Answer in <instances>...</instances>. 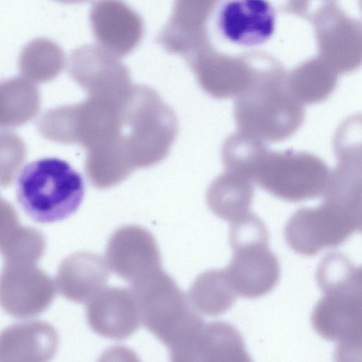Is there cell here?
Instances as JSON below:
<instances>
[{"instance_id":"cell-20","label":"cell","mask_w":362,"mask_h":362,"mask_svg":"<svg viewBox=\"0 0 362 362\" xmlns=\"http://www.w3.org/2000/svg\"><path fill=\"white\" fill-rule=\"evenodd\" d=\"M40 93L23 77L0 81V127H16L33 119L40 108Z\"/></svg>"},{"instance_id":"cell-23","label":"cell","mask_w":362,"mask_h":362,"mask_svg":"<svg viewBox=\"0 0 362 362\" xmlns=\"http://www.w3.org/2000/svg\"><path fill=\"white\" fill-rule=\"evenodd\" d=\"M267 150L264 142L240 132L230 135L221 151L226 171L252 180Z\"/></svg>"},{"instance_id":"cell-22","label":"cell","mask_w":362,"mask_h":362,"mask_svg":"<svg viewBox=\"0 0 362 362\" xmlns=\"http://www.w3.org/2000/svg\"><path fill=\"white\" fill-rule=\"evenodd\" d=\"M65 63V54L59 45L50 39L37 37L23 47L18 68L22 77L34 83H43L57 77Z\"/></svg>"},{"instance_id":"cell-25","label":"cell","mask_w":362,"mask_h":362,"mask_svg":"<svg viewBox=\"0 0 362 362\" xmlns=\"http://www.w3.org/2000/svg\"><path fill=\"white\" fill-rule=\"evenodd\" d=\"M45 248V238L39 230L20 225L0 245V253L5 262L36 263Z\"/></svg>"},{"instance_id":"cell-16","label":"cell","mask_w":362,"mask_h":362,"mask_svg":"<svg viewBox=\"0 0 362 362\" xmlns=\"http://www.w3.org/2000/svg\"><path fill=\"white\" fill-rule=\"evenodd\" d=\"M108 280L106 262L93 253L81 252L63 260L58 269L56 285L68 300L84 303L105 289Z\"/></svg>"},{"instance_id":"cell-15","label":"cell","mask_w":362,"mask_h":362,"mask_svg":"<svg viewBox=\"0 0 362 362\" xmlns=\"http://www.w3.org/2000/svg\"><path fill=\"white\" fill-rule=\"evenodd\" d=\"M233 252L225 269L237 295L257 298L274 288L279 279L280 267L268 245H250Z\"/></svg>"},{"instance_id":"cell-13","label":"cell","mask_w":362,"mask_h":362,"mask_svg":"<svg viewBox=\"0 0 362 362\" xmlns=\"http://www.w3.org/2000/svg\"><path fill=\"white\" fill-rule=\"evenodd\" d=\"M276 12L267 0H228L219 8L216 23L224 38L230 42L255 47L274 35Z\"/></svg>"},{"instance_id":"cell-17","label":"cell","mask_w":362,"mask_h":362,"mask_svg":"<svg viewBox=\"0 0 362 362\" xmlns=\"http://www.w3.org/2000/svg\"><path fill=\"white\" fill-rule=\"evenodd\" d=\"M58 335L49 324L25 322L0 333V361H47L55 354Z\"/></svg>"},{"instance_id":"cell-11","label":"cell","mask_w":362,"mask_h":362,"mask_svg":"<svg viewBox=\"0 0 362 362\" xmlns=\"http://www.w3.org/2000/svg\"><path fill=\"white\" fill-rule=\"evenodd\" d=\"M105 257L110 269L132 284L161 270L160 253L154 236L141 226H126L114 231Z\"/></svg>"},{"instance_id":"cell-2","label":"cell","mask_w":362,"mask_h":362,"mask_svg":"<svg viewBox=\"0 0 362 362\" xmlns=\"http://www.w3.org/2000/svg\"><path fill=\"white\" fill-rule=\"evenodd\" d=\"M122 117V141L134 169L153 166L168 156L178 133L177 119L155 90L134 85Z\"/></svg>"},{"instance_id":"cell-28","label":"cell","mask_w":362,"mask_h":362,"mask_svg":"<svg viewBox=\"0 0 362 362\" xmlns=\"http://www.w3.org/2000/svg\"><path fill=\"white\" fill-rule=\"evenodd\" d=\"M268 242L264 223L252 211L230 222L229 243L233 250L250 245H268Z\"/></svg>"},{"instance_id":"cell-1","label":"cell","mask_w":362,"mask_h":362,"mask_svg":"<svg viewBox=\"0 0 362 362\" xmlns=\"http://www.w3.org/2000/svg\"><path fill=\"white\" fill-rule=\"evenodd\" d=\"M141 323L180 361L191 350L204 324L202 316L173 279L162 269L132 284Z\"/></svg>"},{"instance_id":"cell-3","label":"cell","mask_w":362,"mask_h":362,"mask_svg":"<svg viewBox=\"0 0 362 362\" xmlns=\"http://www.w3.org/2000/svg\"><path fill=\"white\" fill-rule=\"evenodd\" d=\"M82 176L66 161L44 158L26 165L17 181V199L24 211L40 223L64 220L80 206L84 196Z\"/></svg>"},{"instance_id":"cell-26","label":"cell","mask_w":362,"mask_h":362,"mask_svg":"<svg viewBox=\"0 0 362 362\" xmlns=\"http://www.w3.org/2000/svg\"><path fill=\"white\" fill-rule=\"evenodd\" d=\"M24 141L15 133L0 131V186L8 187L14 180L26 158Z\"/></svg>"},{"instance_id":"cell-5","label":"cell","mask_w":362,"mask_h":362,"mask_svg":"<svg viewBox=\"0 0 362 362\" xmlns=\"http://www.w3.org/2000/svg\"><path fill=\"white\" fill-rule=\"evenodd\" d=\"M233 115L238 132L262 142L286 139L305 119L303 104L278 78L251 81L235 96Z\"/></svg>"},{"instance_id":"cell-7","label":"cell","mask_w":362,"mask_h":362,"mask_svg":"<svg viewBox=\"0 0 362 362\" xmlns=\"http://www.w3.org/2000/svg\"><path fill=\"white\" fill-rule=\"evenodd\" d=\"M361 228V213L323 200L318 207L297 210L286 224L284 236L295 252L313 256L341 245Z\"/></svg>"},{"instance_id":"cell-10","label":"cell","mask_w":362,"mask_h":362,"mask_svg":"<svg viewBox=\"0 0 362 362\" xmlns=\"http://www.w3.org/2000/svg\"><path fill=\"white\" fill-rule=\"evenodd\" d=\"M55 297L52 279L35 263L5 262L0 274V305L19 318L47 310Z\"/></svg>"},{"instance_id":"cell-4","label":"cell","mask_w":362,"mask_h":362,"mask_svg":"<svg viewBox=\"0 0 362 362\" xmlns=\"http://www.w3.org/2000/svg\"><path fill=\"white\" fill-rule=\"evenodd\" d=\"M126 100L88 97L76 104L58 106L39 118L37 129L47 140L78 144L86 151L122 146V110Z\"/></svg>"},{"instance_id":"cell-9","label":"cell","mask_w":362,"mask_h":362,"mask_svg":"<svg viewBox=\"0 0 362 362\" xmlns=\"http://www.w3.org/2000/svg\"><path fill=\"white\" fill-rule=\"evenodd\" d=\"M68 72L88 97L124 101L134 86L129 71L119 57L98 45L74 49L68 61Z\"/></svg>"},{"instance_id":"cell-18","label":"cell","mask_w":362,"mask_h":362,"mask_svg":"<svg viewBox=\"0 0 362 362\" xmlns=\"http://www.w3.org/2000/svg\"><path fill=\"white\" fill-rule=\"evenodd\" d=\"M243 337L230 324L216 321L204 324L194 345L193 361H250Z\"/></svg>"},{"instance_id":"cell-30","label":"cell","mask_w":362,"mask_h":362,"mask_svg":"<svg viewBox=\"0 0 362 362\" xmlns=\"http://www.w3.org/2000/svg\"><path fill=\"white\" fill-rule=\"evenodd\" d=\"M57 1H59L60 3L63 4H82L88 0H54Z\"/></svg>"},{"instance_id":"cell-14","label":"cell","mask_w":362,"mask_h":362,"mask_svg":"<svg viewBox=\"0 0 362 362\" xmlns=\"http://www.w3.org/2000/svg\"><path fill=\"white\" fill-rule=\"evenodd\" d=\"M86 320L93 332L115 340L129 337L141 323L132 289L120 287L105 288L92 298L86 308Z\"/></svg>"},{"instance_id":"cell-21","label":"cell","mask_w":362,"mask_h":362,"mask_svg":"<svg viewBox=\"0 0 362 362\" xmlns=\"http://www.w3.org/2000/svg\"><path fill=\"white\" fill-rule=\"evenodd\" d=\"M237 293L226 269H209L200 274L191 286L188 298L194 308L209 316L228 310Z\"/></svg>"},{"instance_id":"cell-19","label":"cell","mask_w":362,"mask_h":362,"mask_svg":"<svg viewBox=\"0 0 362 362\" xmlns=\"http://www.w3.org/2000/svg\"><path fill=\"white\" fill-rule=\"evenodd\" d=\"M253 194L252 180L225 171L210 184L206 200L214 214L230 223L250 211Z\"/></svg>"},{"instance_id":"cell-8","label":"cell","mask_w":362,"mask_h":362,"mask_svg":"<svg viewBox=\"0 0 362 362\" xmlns=\"http://www.w3.org/2000/svg\"><path fill=\"white\" fill-rule=\"evenodd\" d=\"M361 288L330 291L313 309V329L322 338L337 342L340 361L361 356Z\"/></svg>"},{"instance_id":"cell-27","label":"cell","mask_w":362,"mask_h":362,"mask_svg":"<svg viewBox=\"0 0 362 362\" xmlns=\"http://www.w3.org/2000/svg\"><path fill=\"white\" fill-rule=\"evenodd\" d=\"M335 86L336 81L333 76L299 73L291 79L288 89L303 104H315L326 100Z\"/></svg>"},{"instance_id":"cell-24","label":"cell","mask_w":362,"mask_h":362,"mask_svg":"<svg viewBox=\"0 0 362 362\" xmlns=\"http://www.w3.org/2000/svg\"><path fill=\"white\" fill-rule=\"evenodd\" d=\"M316 279L323 293L339 289L361 288V270L339 252L327 254L320 261Z\"/></svg>"},{"instance_id":"cell-12","label":"cell","mask_w":362,"mask_h":362,"mask_svg":"<svg viewBox=\"0 0 362 362\" xmlns=\"http://www.w3.org/2000/svg\"><path fill=\"white\" fill-rule=\"evenodd\" d=\"M89 20L98 45L117 57L129 54L142 39L141 18L122 0H95Z\"/></svg>"},{"instance_id":"cell-6","label":"cell","mask_w":362,"mask_h":362,"mask_svg":"<svg viewBox=\"0 0 362 362\" xmlns=\"http://www.w3.org/2000/svg\"><path fill=\"white\" fill-rule=\"evenodd\" d=\"M329 173L327 164L310 153L267 150L252 180L276 197L298 202L323 194Z\"/></svg>"},{"instance_id":"cell-29","label":"cell","mask_w":362,"mask_h":362,"mask_svg":"<svg viewBox=\"0 0 362 362\" xmlns=\"http://www.w3.org/2000/svg\"><path fill=\"white\" fill-rule=\"evenodd\" d=\"M20 226L13 206L0 197V245Z\"/></svg>"}]
</instances>
